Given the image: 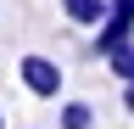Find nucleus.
I'll return each instance as SVG.
<instances>
[{
  "instance_id": "4",
  "label": "nucleus",
  "mask_w": 134,
  "mask_h": 129,
  "mask_svg": "<svg viewBox=\"0 0 134 129\" xmlns=\"http://www.w3.org/2000/svg\"><path fill=\"white\" fill-rule=\"evenodd\" d=\"M106 68L123 79V84H134V39H129V45H117V51L106 56Z\"/></svg>"
},
{
  "instance_id": "2",
  "label": "nucleus",
  "mask_w": 134,
  "mask_h": 129,
  "mask_svg": "<svg viewBox=\"0 0 134 129\" xmlns=\"http://www.w3.org/2000/svg\"><path fill=\"white\" fill-rule=\"evenodd\" d=\"M129 39H134V0H112V17L95 28V56H112Z\"/></svg>"
},
{
  "instance_id": "5",
  "label": "nucleus",
  "mask_w": 134,
  "mask_h": 129,
  "mask_svg": "<svg viewBox=\"0 0 134 129\" xmlns=\"http://www.w3.org/2000/svg\"><path fill=\"white\" fill-rule=\"evenodd\" d=\"M90 123H95V112L84 101H62V129H90Z\"/></svg>"
},
{
  "instance_id": "7",
  "label": "nucleus",
  "mask_w": 134,
  "mask_h": 129,
  "mask_svg": "<svg viewBox=\"0 0 134 129\" xmlns=\"http://www.w3.org/2000/svg\"><path fill=\"white\" fill-rule=\"evenodd\" d=\"M0 129H6V112H0Z\"/></svg>"
},
{
  "instance_id": "1",
  "label": "nucleus",
  "mask_w": 134,
  "mask_h": 129,
  "mask_svg": "<svg viewBox=\"0 0 134 129\" xmlns=\"http://www.w3.org/2000/svg\"><path fill=\"white\" fill-rule=\"evenodd\" d=\"M17 79H23V90L39 95V101H56V95H62V68L50 56H23V62H17Z\"/></svg>"
},
{
  "instance_id": "3",
  "label": "nucleus",
  "mask_w": 134,
  "mask_h": 129,
  "mask_svg": "<svg viewBox=\"0 0 134 129\" xmlns=\"http://www.w3.org/2000/svg\"><path fill=\"white\" fill-rule=\"evenodd\" d=\"M62 17L78 23V28H100L112 17V0H62Z\"/></svg>"
},
{
  "instance_id": "6",
  "label": "nucleus",
  "mask_w": 134,
  "mask_h": 129,
  "mask_svg": "<svg viewBox=\"0 0 134 129\" xmlns=\"http://www.w3.org/2000/svg\"><path fill=\"white\" fill-rule=\"evenodd\" d=\"M123 112L134 118V84H123Z\"/></svg>"
}]
</instances>
